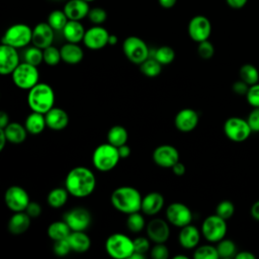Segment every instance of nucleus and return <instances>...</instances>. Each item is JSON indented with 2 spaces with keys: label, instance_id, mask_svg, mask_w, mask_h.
Returning a JSON list of instances; mask_svg holds the SVG:
<instances>
[{
  "label": "nucleus",
  "instance_id": "obj_33",
  "mask_svg": "<svg viewBox=\"0 0 259 259\" xmlns=\"http://www.w3.org/2000/svg\"><path fill=\"white\" fill-rule=\"evenodd\" d=\"M68 196L69 192L65 187H57L49 192L47 196V202L54 208H60L65 205L68 200Z\"/></svg>",
  "mask_w": 259,
  "mask_h": 259
},
{
  "label": "nucleus",
  "instance_id": "obj_50",
  "mask_svg": "<svg viewBox=\"0 0 259 259\" xmlns=\"http://www.w3.org/2000/svg\"><path fill=\"white\" fill-rule=\"evenodd\" d=\"M247 121L252 133H259V107H253L247 117Z\"/></svg>",
  "mask_w": 259,
  "mask_h": 259
},
{
  "label": "nucleus",
  "instance_id": "obj_25",
  "mask_svg": "<svg viewBox=\"0 0 259 259\" xmlns=\"http://www.w3.org/2000/svg\"><path fill=\"white\" fill-rule=\"evenodd\" d=\"M199 240H200V232L195 226L189 224L187 226L180 228L178 241L182 248L193 249L198 245Z\"/></svg>",
  "mask_w": 259,
  "mask_h": 259
},
{
  "label": "nucleus",
  "instance_id": "obj_3",
  "mask_svg": "<svg viewBox=\"0 0 259 259\" xmlns=\"http://www.w3.org/2000/svg\"><path fill=\"white\" fill-rule=\"evenodd\" d=\"M55 104L54 89L47 83L38 82L27 93V105L31 111L47 113Z\"/></svg>",
  "mask_w": 259,
  "mask_h": 259
},
{
  "label": "nucleus",
  "instance_id": "obj_21",
  "mask_svg": "<svg viewBox=\"0 0 259 259\" xmlns=\"http://www.w3.org/2000/svg\"><path fill=\"white\" fill-rule=\"evenodd\" d=\"M47 126L53 131H62L69 123V115L63 108L53 107L45 113Z\"/></svg>",
  "mask_w": 259,
  "mask_h": 259
},
{
  "label": "nucleus",
  "instance_id": "obj_4",
  "mask_svg": "<svg viewBox=\"0 0 259 259\" xmlns=\"http://www.w3.org/2000/svg\"><path fill=\"white\" fill-rule=\"evenodd\" d=\"M120 156L117 147L109 144H101L97 146L92 154V163L95 169L100 172H108L115 168Z\"/></svg>",
  "mask_w": 259,
  "mask_h": 259
},
{
  "label": "nucleus",
  "instance_id": "obj_22",
  "mask_svg": "<svg viewBox=\"0 0 259 259\" xmlns=\"http://www.w3.org/2000/svg\"><path fill=\"white\" fill-rule=\"evenodd\" d=\"M164 202L165 199L162 193L157 191L149 192L142 199L141 210L147 215H155L163 208Z\"/></svg>",
  "mask_w": 259,
  "mask_h": 259
},
{
  "label": "nucleus",
  "instance_id": "obj_55",
  "mask_svg": "<svg viewBox=\"0 0 259 259\" xmlns=\"http://www.w3.org/2000/svg\"><path fill=\"white\" fill-rule=\"evenodd\" d=\"M117 150H118V154H119V156H120V159H125V158L130 157L131 152H132V151H131V148H130L126 144H124V145L118 147Z\"/></svg>",
  "mask_w": 259,
  "mask_h": 259
},
{
  "label": "nucleus",
  "instance_id": "obj_16",
  "mask_svg": "<svg viewBox=\"0 0 259 259\" xmlns=\"http://www.w3.org/2000/svg\"><path fill=\"white\" fill-rule=\"evenodd\" d=\"M109 32L103 26L95 25L85 31L83 44L86 48L96 51L101 50L108 45Z\"/></svg>",
  "mask_w": 259,
  "mask_h": 259
},
{
  "label": "nucleus",
  "instance_id": "obj_8",
  "mask_svg": "<svg viewBox=\"0 0 259 259\" xmlns=\"http://www.w3.org/2000/svg\"><path fill=\"white\" fill-rule=\"evenodd\" d=\"M32 39V29L24 23H16L7 28L2 44L9 45L16 49L26 47Z\"/></svg>",
  "mask_w": 259,
  "mask_h": 259
},
{
  "label": "nucleus",
  "instance_id": "obj_42",
  "mask_svg": "<svg viewBox=\"0 0 259 259\" xmlns=\"http://www.w3.org/2000/svg\"><path fill=\"white\" fill-rule=\"evenodd\" d=\"M62 61L61 51L54 46H50L44 49V63L48 66H57Z\"/></svg>",
  "mask_w": 259,
  "mask_h": 259
},
{
  "label": "nucleus",
  "instance_id": "obj_29",
  "mask_svg": "<svg viewBox=\"0 0 259 259\" xmlns=\"http://www.w3.org/2000/svg\"><path fill=\"white\" fill-rule=\"evenodd\" d=\"M3 130L8 142L16 145L23 143L28 133L24 125L16 121L9 122Z\"/></svg>",
  "mask_w": 259,
  "mask_h": 259
},
{
  "label": "nucleus",
  "instance_id": "obj_39",
  "mask_svg": "<svg viewBox=\"0 0 259 259\" xmlns=\"http://www.w3.org/2000/svg\"><path fill=\"white\" fill-rule=\"evenodd\" d=\"M145 225H146V223H145L144 215L140 211H136V212H132V213L127 214L126 227H127L128 231H131L132 233L142 232L145 228Z\"/></svg>",
  "mask_w": 259,
  "mask_h": 259
},
{
  "label": "nucleus",
  "instance_id": "obj_45",
  "mask_svg": "<svg viewBox=\"0 0 259 259\" xmlns=\"http://www.w3.org/2000/svg\"><path fill=\"white\" fill-rule=\"evenodd\" d=\"M197 54L201 59L209 60L212 58V56L214 54V47L208 39L200 41V42H198Z\"/></svg>",
  "mask_w": 259,
  "mask_h": 259
},
{
  "label": "nucleus",
  "instance_id": "obj_41",
  "mask_svg": "<svg viewBox=\"0 0 259 259\" xmlns=\"http://www.w3.org/2000/svg\"><path fill=\"white\" fill-rule=\"evenodd\" d=\"M219 257L217 247L211 245L199 246L193 252V258L195 259H218Z\"/></svg>",
  "mask_w": 259,
  "mask_h": 259
},
{
  "label": "nucleus",
  "instance_id": "obj_59",
  "mask_svg": "<svg viewBox=\"0 0 259 259\" xmlns=\"http://www.w3.org/2000/svg\"><path fill=\"white\" fill-rule=\"evenodd\" d=\"M8 123H9V115L5 111H2L0 114V128H4Z\"/></svg>",
  "mask_w": 259,
  "mask_h": 259
},
{
  "label": "nucleus",
  "instance_id": "obj_2",
  "mask_svg": "<svg viewBox=\"0 0 259 259\" xmlns=\"http://www.w3.org/2000/svg\"><path fill=\"white\" fill-rule=\"evenodd\" d=\"M142 195L133 186H120L115 188L110 195L112 206L119 212L130 214L140 211L142 206Z\"/></svg>",
  "mask_w": 259,
  "mask_h": 259
},
{
  "label": "nucleus",
  "instance_id": "obj_49",
  "mask_svg": "<svg viewBox=\"0 0 259 259\" xmlns=\"http://www.w3.org/2000/svg\"><path fill=\"white\" fill-rule=\"evenodd\" d=\"M150 241V239H147L145 237H138L134 239V252L146 254L151 249Z\"/></svg>",
  "mask_w": 259,
  "mask_h": 259
},
{
  "label": "nucleus",
  "instance_id": "obj_51",
  "mask_svg": "<svg viewBox=\"0 0 259 259\" xmlns=\"http://www.w3.org/2000/svg\"><path fill=\"white\" fill-rule=\"evenodd\" d=\"M25 211L31 219H34V218H37L40 215L41 206L36 201H29L28 205L25 208Z\"/></svg>",
  "mask_w": 259,
  "mask_h": 259
},
{
  "label": "nucleus",
  "instance_id": "obj_12",
  "mask_svg": "<svg viewBox=\"0 0 259 259\" xmlns=\"http://www.w3.org/2000/svg\"><path fill=\"white\" fill-rule=\"evenodd\" d=\"M166 220L174 227L182 228L192 221V212L190 208L182 202H172L166 208Z\"/></svg>",
  "mask_w": 259,
  "mask_h": 259
},
{
  "label": "nucleus",
  "instance_id": "obj_38",
  "mask_svg": "<svg viewBox=\"0 0 259 259\" xmlns=\"http://www.w3.org/2000/svg\"><path fill=\"white\" fill-rule=\"evenodd\" d=\"M23 59L24 62L37 67L44 62V50L32 45V47H29L25 50Z\"/></svg>",
  "mask_w": 259,
  "mask_h": 259
},
{
  "label": "nucleus",
  "instance_id": "obj_28",
  "mask_svg": "<svg viewBox=\"0 0 259 259\" xmlns=\"http://www.w3.org/2000/svg\"><path fill=\"white\" fill-rule=\"evenodd\" d=\"M72 251L76 253H85L91 246V240L85 231H72L68 237Z\"/></svg>",
  "mask_w": 259,
  "mask_h": 259
},
{
  "label": "nucleus",
  "instance_id": "obj_53",
  "mask_svg": "<svg viewBox=\"0 0 259 259\" xmlns=\"http://www.w3.org/2000/svg\"><path fill=\"white\" fill-rule=\"evenodd\" d=\"M226 2L233 9H241L247 4L248 0H226Z\"/></svg>",
  "mask_w": 259,
  "mask_h": 259
},
{
  "label": "nucleus",
  "instance_id": "obj_24",
  "mask_svg": "<svg viewBox=\"0 0 259 259\" xmlns=\"http://www.w3.org/2000/svg\"><path fill=\"white\" fill-rule=\"evenodd\" d=\"M31 223V218L26 213L25 210L14 212L7 224L8 231L15 236L25 233Z\"/></svg>",
  "mask_w": 259,
  "mask_h": 259
},
{
  "label": "nucleus",
  "instance_id": "obj_63",
  "mask_svg": "<svg viewBox=\"0 0 259 259\" xmlns=\"http://www.w3.org/2000/svg\"><path fill=\"white\" fill-rule=\"evenodd\" d=\"M173 259H188V257L186 256V255H175L174 257H173Z\"/></svg>",
  "mask_w": 259,
  "mask_h": 259
},
{
  "label": "nucleus",
  "instance_id": "obj_5",
  "mask_svg": "<svg viewBox=\"0 0 259 259\" xmlns=\"http://www.w3.org/2000/svg\"><path fill=\"white\" fill-rule=\"evenodd\" d=\"M106 253L114 259H126L134 253V240L122 233H113L105 241Z\"/></svg>",
  "mask_w": 259,
  "mask_h": 259
},
{
  "label": "nucleus",
  "instance_id": "obj_46",
  "mask_svg": "<svg viewBox=\"0 0 259 259\" xmlns=\"http://www.w3.org/2000/svg\"><path fill=\"white\" fill-rule=\"evenodd\" d=\"M53 251L57 256H60V257L67 256L72 251V248L70 246L68 238L64 239V240L55 241L54 245H53Z\"/></svg>",
  "mask_w": 259,
  "mask_h": 259
},
{
  "label": "nucleus",
  "instance_id": "obj_47",
  "mask_svg": "<svg viewBox=\"0 0 259 259\" xmlns=\"http://www.w3.org/2000/svg\"><path fill=\"white\" fill-rule=\"evenodd\" d=\"M150 255L153 259H167L169 257V250L164 243H155L150 249Z\"/></svg>",
  "mask_w": 259,
  "mask_h": 259
},
{
  "label": "nucleus",
  "instance_id": "obj_61",
  "mask_svg": "<svg viewBox=\"0 0 259 259\" xmlns=\"http://www.w3.org/2000/svg\"><path fill=\"white\" fill-rule=\"evenodd\" d=\"M118 41V38L115 34H109V37H108V45L110 46H114L116 45Z\"/></svg>",
  "mask_w": 259,
  "mask_h": 259
},
{
  "label": "nucleus",
  "instance_id": "obj_48",
  "mask_svg": "<svg viewBox=\"0 0 259 259\" xmlns=\"http://www.w3.org/2000/svg\"><path fill=\"white\" fill-rule=\"evenodd\" d=\"M246 99L252 107H259V83L251 85L246 94Z\"/></svg>",
  "mask_w": 259,
  "mask_h": 259
},
{
  "label": "nucleus",
  "instance_id": "obj_34",
  "mask_svg": "<svg viewBox=\"0 0 259 259\" xmlns=\"http://www.w3.org/2000/svg\"><path fill=\"white\" fill-rule=\"evenodd\" d=\"M239 76L242 81L247 83L249 86L258 83L259 72L255 66L252 64H245L240 68Z\"/></svg>",
  "mask_w": 259,
  "mask_h": 259
},
{
  "label": "nucleus",
  "instance_id": "obj_14",
  "mask_svg": "<svg viewBox=\"0 0 259 259\" xmlns=\"http://www.w3.org/2000/svg\"><path fill=\"white\" fill-rule=\"evenodd\" d=\"M188 34L195 42H200L208 39L211 33V23L204 15L193 16L188 23Z\"/></svg>",
  "mask_w": 259,
  "mask_h": 259
},
{
  "label": "nucleus",
  "instance_id": "obj_57",
  "mask_svg": "<svg viewBox=\"0 0 259 259\" xmlns=\"http://www.w3.org/2000/svg\"><path fill=\"white\" fill-rule=\"evenodd\" d=\"M236 259H256V256L249 251H241L235 255Z\"/></svg>",
  "mask_w": 259,
  "mask_h": 259
},
{
  "label": "nucleus",
  "instance_id": "obj_40",
  "mask_svg": "<svg viewBox=\"0 0 259 259\" xmlns=\"http://www.w3.org/2000/svg\"><path fill=\"white\" fill-rule=\"evenodd\" d=\"M217 250L219 253V256L222 258H231L235 257L237 254V248L235 243L232 240L229 239H222L217 244Z\"/></svg>",
  "mask_w": 259,
  "mask_h": 259
},
{
  "label": "nucleus",
  "instance_id": "obj_60",
  "mask_svg": "<svg viewBox=\"0 0 259 259\" xmlns=\"http://www.w3.org/2000/svg\"><path fill=\"white\" fill-rule=\"evenodd\" d=\"M6 142H8V140L6 138L4 130L0 128V151H3V149H4L5 145H6Z\"/></svg>",
  "mask_w": 259,
  "mask_h": 259
},
{
  "label": "nucleus",
  "instance_id": "obj_44",
  "mask_svg": "<svg viewBox=\"0 0 259 259\" xmlns=\"http://www.w3.org/2000/svg\"><path fill=\"white\" fill-rule=\"evenodd\" d=\"M87 17L95 25H100L106 20L107 12L105 9L101 7H94V8H90Z\"/></svg>",
  "mask_w": 259,
  "mask_h": 259
},
{
  "label": "nucleus",
  "instance_id": "obj_35",
  "mask_svg": "<svg viewBox=\"0 0 259 259\" xmlns=\"http://www.w3.org/2000/svg\"><path fill=\"white\" fill-rule=\"evenodd\" d=\"M150 58L156 59L161 65H169L175 59V52L171 47L162 46L156 49Z\"/></svg>",
  "mask_w": 259,
  "mask_h": 259
},
{
  "label": "nucleus",
  "instance_id": "obj_26",
  "mask_svg": "<svg viewBox=\"0 0 259 259\" xmlns=\"http://www.w3.org/2000/svg\"><path fill=\"white\" fill-rule=\"evenodd\" d=\"M85 31L86 30L83 24L80 22V20H70V19L68 20L67 24L62 30L66 40L74 44H79L80 41H83Z\"/></svg>",
  "mask_w": 259,
  "mask_h": 259
},
{
  "label": "nucleus",
  "instance_id": "obj_62",
  "mask_svg": "<svg viewBox=\"0 0 259 259\" xmlns=\"http://www.w3.org/2000/svg\"><path fill=\"white\" fill-rule=\"evenodd\" d=\"M130 258H132V259H144V258H146V254L134 252V253L130 256Z\"/></svg>",
  "mask_w": 259,
  "mask_h": 259
},
{
  "label": "nucleus",
  "instance_id": "obj_19",
  "mask_svg": "<svg viewBox=\"0 0 259 259\" xmlns=\"http://www.w3.org/2000/svg\"><path fill=\"white\" fill-rule=\"evenodd\" d=\"M198 113L192 108H183L179 110L174 118L175 127L182 133L192 132L198 124Z\"/></svg>",
  "mask_w": 259,
  "mask_h": 259
},
{
  "label": "nucleus",
  "instance_id": "obj_6",
  "mask_svg": "<svg viewBox=\"0 0 259 259\" xmlns=\"http://www.w3.org/2000/svg\"><path fill=\"white\" fill-rule=\"evenodd\" d=\"M11 79L16 87L23 90H29L38 83L39 73L36 66L23 62L12 72Z\"/></svg>",
  "mask_w": 259,
  "mask_h": 259
},
{
  "label": "nucleus",
  "instance_id": "obj_64",
  "mask_svg": "<svg viewBox=\"0 0 259 259\" xmlns=\"http://www.w3.org/2000/svg\"><path fill=\"white\" fill-rule=\"evenodd\" d=\"M85 1H87V2H93V1H95V0H85Z\"/></svg>",
  "mask_w": 259,
  "mask_h": 259
},
{
  "label": "nucleus",
  "instance_id": "obj_9",
  "mask_svg": "<svg viewBox=\"0 0 259 259\" xmlns=\"http://www.w3.org/2000/svg\"><path fill=\"white\" fill-rule=\"evenodd\" d=\"M201 233L206 241L218 243L224 239L227 234L226 220L217 213L206 217L201 225Z\"/></svg>",
  "mask_w": 259,
  "mask_h": 259
},
{
  "label": "nucleus",
  "instance_id": "obj_1",
  "mask_svg": "<svg viewBox=\"0 0 259 259\" xmlns=\"http://www.w3.org/2000/svg\"><path fill=\"white\" fill-rule=\"evenodd\" d=\"M95 187L96 178L94 173L84 166L72 168L65 178V188L70 195L77 198L89 196Z\"/></svg>",
  "mask_w": 259,
  "mask_h": 259
},
{
  "label": "nucleus",
  "instance_id": "obj_30",
  "mask_svg": "<svg viewBox=\"0 0 259 259\" xmlns=\"http://www.w3.org/2000/svg\"><path fill=\"white\" fill-rule=\"evenodd\" d=\"M24 126L26 131L31 135L40 134L47 126L45 114L36 111H31L25 118Z\"/></svg>",
  "mask_w": 259,
  "mask_h": 259
},
{
  "label": "nucleus",
  "instance_id": "obj_54",
  "mask_svg": "<svg viewBox=\"0 0 259 259\" xmlns=\"http://www.w3.org/2000/svg\"><path fill=\"white\" fill-rule=\"evenodd\" d=\"M172 171H173V173L176 175V176H182L184 173H185V171H186V168H185V165L183 164V163H181V162H177V163H175L173 166H172Z\"/></svg>",
  "mask_w": 259,
  "mask_h": 259
},
{
  "label": "nucleus",
  "instance_id": "obj_32",
  "mask_svg": "<svg viewBox=\"0 0 259 259\" xmlns=\"http://www.w3.org/2000/svg\"><path fill=\"white\" fill-rule=\"evenodd\" d=\"M128 133L122 125H113L107 133V142L115 147H120L126 144Z\"/></svg>",
  "mask_w": 259,
  "mask_h": 259
},
{
  "label": "nucleus",
  "instance_id": "obj_17",
  "mask_svg": "<svg viewBox=\"0 0 259 259\" xmlns=\"http://www.w3.org/2000/svg\"><path fill=\"white\" fill-rule=\"evenodd\" d=\"M19 55L17 49L9 45L0 46V73L1 75H11L19 65Z\"/></svg>",
  "mask_w": 259,
  "mask_h": 259
},
{
  "label": "nucleus",
  "instance_id": "obj_23",
  "mask_svg": "<svg viewBox=\"0 0 259 259\" xmlns=\"http://www.w3.org/2000/svg\"><path fill=\"white\" fill-rule=\"evenodd\" d=\"M63 10L70 20H81L88 16L90 10L89 2L85 0H69Z\"/></svg>",
  "mask_w": 259,
  "mask_h": 259
},
{
  "label": "nucleus",
  "instance_id": "obj_18",
  "mask_svg": "<svg viewBox=\"0 0 259 259\" xmlns=\"http://www.w3.org/2000/svg\"><path fill=\"white\" fill-rule=\"evenodd\" d=\"M148 238L154 243H165L170 237V227L168 221L153 219L146 227Z\"/></svg>",
  "mask_w": 259,
  "mask_h": 259
},
{
  "label": "nucleus",
  "instance_id": "obj_43",
  "mask_svg": "<svg viewBox=\"0 0 259 259\" xmlns=\"http://www.w3.org/2000/svg\"><path fill=\"white\" fill-rule=\"evenodd\" d=\"M235 212V205L231 200H222L215 207V213L226 221L231 219Z\"/></svg>",
  "mask_w": 259,
  "mask_h": 259
},
{
  "label": "nucleus",
  "instance_id": "obj_52",
  "mask_svg": "<svg viewBox=\"0 0 259 259\" xmlns=\"http://www.w3.org/2000/svg\"><path fill=\"white\" fill-rule=\"evenodd\" d=\"M249 87L250 86L247 83L240 79V81H236L233 84V91L239 95H246L249 90Z\"/></svg>",
  "mask_w": 259,
  "mask_h": 259
},
{
  "label": "nucleus",
  "instance_id": "obj_10",
  "mask_svg": "<svg viewBox=\"0 0 259 259\" xmlns=\"http://www.w3.org/2000/svg\"><path fill=\"white\" fill-rule=\"evenodd\" d=\"M224 133L229 140L236 143H241L249 138L252 131L248 124L247 119L232 116L225 121Z\"/></svg>",
  "mask_w": 259,
  "mask_h": 259
},
{
  "label": "nucleus",
  "instance_id": "obj_58",
  "mask_svg": "<svg viewBox=\"0 0 259 259\" xmlns=\"http://www.w3.org/2000/svg\"><path fill=\"white\" fill-rule=\"evenodd\" d=\"M158 2L161 7L169 9V8H172L175 6L177 0H158Z\"/></svg>",
  "mask_w": 259,
  "mask_h": 259
},
{
  "label": "nucleus",
  "instance_id": "obj_15",
  "mask_svg": "<svg viewBox=\"0 0 259 259\" xmlns=\"http://www.w3.org/2000/svg\"><path fill=\"white\" fill-rule=\"evenodd\" d=\"M152 158L156 165L163 168H172L179 161V152L172 145H160L153 151Z\"/></svg>",
  "mask_w": 259,
  "mask_h": 259
},
{
  "label": "nucleus",
  "instance_id": "obj_27",
  "mask_svg": "<svg viewBox=\"0 0 259 259\" xmlns=\"http://www.w3.org/2000/svg\"><path fill=\"white\" fill-rule=\"evenodd\" d=\"M62 61L69 65H76L80 63L84 57V52L78 44L67 42L60 49Z\"/></svg>",
  "mask_w": 259,
  "mask_h": 259
},
{
  "label": "nucleus",
  "instance_id": "obj_36",
  "mask_svg": "<svg viewBox=\"0 0 259 259\" xmlns=\"http://www.w3.org/2000/svg\"><path fill=\"white\" fill-rule=\"evenodd\" d=\"M162 66L163 65H161L156 59L148 58L146 61L140 64V70L145 76L153 78L160 75L162 71Z\"/></svg>",
  "mask_w": 259,
  "mask_h": 259
},
{
  "label": "nucleus",
  "instance_id": "obj_31",
  "mask_svg": "<svg viewBox=\"0 0 259 259\" xmlns=\"http://www.w3.org/2000/svg\"><path fill=\"white\" fill-rule=\"evenodd\" d=\"M72 230L68 226V224L63 220V221H56L53 222L47 230V234L51 240L59 241V240H64L69 237L71 234Z\"/></svg>",
  "mask_w": 259,
  "mask_h": 259
},
{
  "label": "nucleus",
  "instance_id": "obj_7",
  "mask_svg": "<svg viewBox=\"0 0 259 259\" xmlns=\"http://www.w3.org/2000/svg\"><path fill=\"white\" fill-rule=\"evenodd\" d=\"M122 52L126 59L134 64L140 65L150 57V49L139 36H127L122 42Z\"/></svg>",
  "mask_w": 259,
  "mask_h": 259
},
{
  "label": "nucleus",
  "instance_id": "obj_56",
  "mask_svg": "<svg viewBox=\"0 0 259 259\" xmlns=\"http://www.w3.org/2000/svg\"><path fill=\"white\" fill-rule=\"evenodd\" d=\"M250 213H251V217L256 220V221H259V200L255 201L252 206H251V209H250Z\"/></svg>",
  "mask_w": 259,
  "mask_h": 259
},
{
  "label": "nucleus",
  "instance_id": "obj_20",
  "mask_svg": "<svg viewBox=\"0 0 259 259\" xmlns=\"http://www.w3.org/2000/svg\"><path fill=\"white\" fill-rule=\"evenodd\" d=\"M54 40V28L48 22H39L32 28L33 46L39 49H46L52 46Z\"/></svg>",
  "mask_w": 259,
  "mask_h": 259
},
{
  "label": "nucleus",
  "instance_id": "obj_37",
  "mask_svg": "<svg viewBox=\"0 0 259 259\" xmlns=\"http://www.w3.org/2000/svg\"><path fill=\"white\" fill-rule=\"evenodd\" d=\"M69 18L67 17L64 10H53L48 16V23L54 28V30H63L67 24Z\"/></svg>",
  "mask_w": 259,
  "mask_h": 259
},
{
  "label": "nucleus",
  "instance_id": "obj_11",
  "mask_svg": "<svg viewBox=\"0 0 259 259\" xmlns=\"http://www.w3.org/2000/svg\"><path fill=\"white\" fill-rule=\"evenodd\" d=\"M29 201L30 199L27 191L18 185L8 187L4 193V202L13 212L25 210Z\"/></svg>",
  "mask_w": 259,
  "mask_h": 259
},
{
  "label": "nucleus",
  "instance_id": "obj_13",
  "mask_svg": "<svg viewBox=\"0 0 259 259\" xmlns=\"http://www.w3.org/2000/svg\"><path fill=\"white\" fill-rule=\"evenodd\" d=\"M63 218L72 231H86L90 227L92 221L90 211L81 206L71 208Z\"/></svg>",
  "mask_w": 259,
  "mask_h": 259
}]
</instances>
